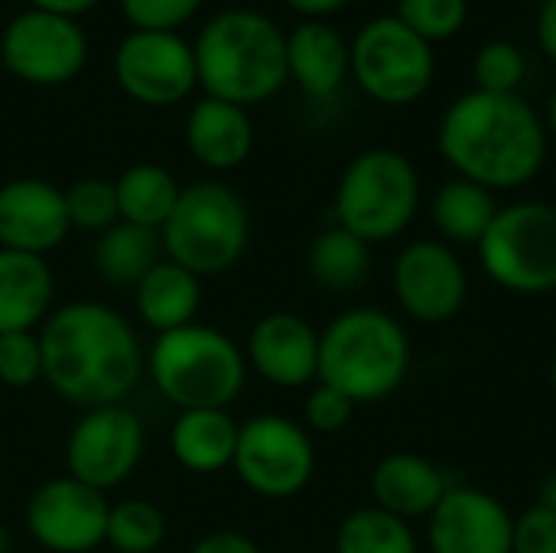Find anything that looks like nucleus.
Instances as JSON below:
<instances>
[{
  "instance_id": "6e6552de",
  "label": "nucleus",
  "mask_w": 556,
  "mask_h": 553,
  "mask_svg": "<svg viewBox=\"0 0 556 553\" xmlns=\"http://www.w3.org/2000/svg\"><path fill=\"white\" fill-rule=\"evenodd\" d=\"M485 277L515 297L556 293V205L525 199L498 209L479 241Z\"/></svg>"
},
{
  "instance_id": "393cba45",
  "label": "nucleus",
  "mask_w": 556,
  "mask_h": 553,
  "mask_svg": "<svg viewBox=\"0 0 556 553\" xmlns=\"http://www.w3.org/2000/svg\"><path fill=\"white\" fill-rule=\"evenodd\" d=\"M498 209L502 205L495 202V192L456 176L446 186H440V192L433 196L430 215H433V228L440 241H446L450 248H479Z\"/></svg>"
},
{
  "instance_id": "473e14b6",
  "label": "nucleus",
  "mask_w": 556,
  "mask_h": 553,
  "mask_svg": "<svg viewBox=\"0 0 556 553\" xmlns=\"http://www.w3.org/2000/svg\"><path fill=\"white\" fill-rule=\"evenodd\" d=\"M42 378L39 332H3L0 336V385L33 388Z\"/></svg>"
},
{
  "instance_id": "a18cd8bd",
  "label": "nucleus",
  "mask_w": 556,
  "mask_h": 553,
  "mask_svg": "<svg viewBox=\"0 0 556 553\" xmlns=\"http://www.w3.org/2000/svg\"><path fill=\"white\" fill-rule=\"evenodd\" d=\"M547 121H551V130H554V137H556V95H554V101H551V117H547Z\"/></svg>"
},
{
  "instance_id": "2eb2a0df",
  "label": "nucleus",
  "mask_w": 556,
  "mask_h": 553,
  "mask_svg": "<svg viewBox=\"0 0 556 553\" xmlns=\"http://www.w3.org/2000/svg\"><path fill=\"white\" fill-rule=\"evenodd\" d=\"M111 505L104 492L59 476L42 482L26 505V528L49 553H91L108 538Z\"/></svg>"
},
{
  "instance_id": "5701e85b",
  "label": "nucleus",
  "mask_w": 556,
  "mask_h": 553,
  "mask_svg": "<svg viewBox=\"0 0 556 553\" xmlns=\"http://www.w3.org/2000/svg\"><path fill=\"white\" fill-rule=\"evenodd\" d=\"M238 430L228 411H179L169 427V453L182 469L215 476L235 463Z\"/></svg>"
},
{
  "instance_id": "c03bdc74",
  "label": "nucleus",
  "mask_w": 556,
  "mask_h": 553,
  "mask_svg": "<svg viewBox=\"0 0 556 553\" xmlns=\"http://www.w3.org/2000/svg\"><path fill=\"white\" fill-rule=\"evenodd\" d=\"M0 553H10V531L0 525Z\"/></svg>"
},
{
  "instance_id": "39448f33",
  "label": "nucleus",
  "mask_w": 556,
  "mask_h": 553,
  "mask_svg": "<svg viewBox=\"0 0 556 553\" xmlns=\"http://www.w3.org/2000/svg\"><path fill=\"white\" fill-rule=\"evenodd\" d=\"M147 372L179 411H228L248 381L244 349L222 329L189 323L156 336Z\"/></svg>"
},
{
  "instance_id": "f704fd0d",
  "label": "nucleus",
  "mask_w": 556,
  "mask_h": 553,
  "mask_svg": "<svg viewBox=\"0 0 556 553\" xmlns=\"http://www.w3.org/2000/svg\"><path fill=\"white\" fill-rule=\"evenodd\" d=\"M117 3L134 29H153V33H176L202 7V0H117Z\"/></svg>"
},
{
  "instance_id": "2f4dec72",
  "label": "nucleus",
  "mask_w": 556,
  "mask_h": 553,
  "mask_svg": "<svg viewBox=\"0 0 556 553\" xmlns=\"http://www.w3.org/2000/svg\"><path fill=\"white\" fill-rule=\"evenodd\" d=\"M397 20L424 42L446 39L466 23V0H401Z\"/></svg>"
},
{
  "instance_id": "f03ea898",
  "label": "nucleus",
  "mask_w": 556,
  "mask_h": 553,
  "mask_svg": "<svg viewBox=\"0 0 556 553\" xmlns=\"http://www.w3.org/2000/svg\"><path fill=\"white\" fill-rule=\"evenodd\" d=\"M440 153L469 183L498 189L528 186L547 156V134L518 95H463L440 124Z\"/></svg>"
},
{
  "instance_id": "b1692460",
  "label": "nucleus",
  "mask_w": 556,
  "mask_h": 553,
  "mask_svg": "<svg viewBox=\"0 0 556 553\" xmlns=\"http://www.w3.org/2000/svg\"><path fill=\"white\" fill-rule=\"evenodd\" d=\"M134 306L143 326H150L156 336L182 329L195 323V313L202 306V277L163 257L134 287Z\"/></svg>"
},
{
  "instance_id": "c756f323",
  "label": "nucleus",
  "mask_w": 556,
  "mask_h": 553,
  "mask_svg": "<svg viewBox=\"0 0 556 553\" xmlns=\"http://www.w3.org/2000/svg\"><path fill=\"white\" fill-rule=\"evenodd\" d=\"M104 541L117 553H156L166 541V518L147 499H124L111 505Z\"/></svg>"
},
{
  "instance_id": "37998d69",
  "label": "nucleus",
  "mask_w": 556,
  "mask_h": 553,
  "mask_svg": "<svg viewBox=\"0 0 556 553\" xmlns=\"http://www.w3.org/2000/svg\"><path fill=\"white\" fill-rule=\"evenodd\" d=\"M547 381H551V394H554L556 401V352L554 359H551V368H547Z\"/></svg>"
},
{
  "instance_id": "aec40b11",
  "label": "nucleus",
  "mask_w": 556,
  "mask_h": 553,
  "mask_svg": "<svg viewBox=\"0 0 556 553\" xmlns=\"http://www.w3.org/2000/svg\"><path fill=\"white\" fill-rule=\"evenodd\" d=\"M186 147L205 169H235L254 150V124L244 108L205 95L186 117Z\"/></svg>"
},
{
  "instance_id": "1a4fd4ad",
  "label": "nucleus",
  "mask_w": 556,
  "mask_h": 553,
  "mask_svg": "<svg viewBox=\"0 0 556 553\" xmlns=\"http://www.w3.org/2000/svg\"><path fill=\"white\" fill-rule=\"evenodd\" d=\"M231 466L254 495L280 502L313 482L316 447L303 424L283 414H257L241 424Z\"/></svg>"
},
{
  "instance_id": "f3484780",
  "label": "nucleus",
  "mask_w": 556,
  "mask_h": 553,
  "mask_svg": "<svg viewBox=\"0 0 556 553\" xmlns=\"http://www.w3.org/2000/svg\"><path fill=\"white\" fill-rule=\"evenodd\" d=\"M248 372L274 388H306L319 381V329L296 313L277 310L261 316L244 345Z\"/></svg>"
},
{
  "instance_id": "ddd939ff",
  "label": "nucleus",
  "mask_w": 556,
  "mask_h": 553,
  "mask_svg": "<svg viewBox=\"0 0 556 553\" xmlns=\"http://www.w3.org/2000/svg\"><path fill=\"white\" fill-rule=\"evenodd\" d=\"M0 62L29 85H65L88 62V36L72 16L23 10L0 36Z\"/></svg>"
},
{
  "instance_id": "e433bc0d",
  "label": "nucleus",
  "mask_w": 556,
  "mask_h": 553,
  "mask_svg": "<svg viewBox=\"0 0 556 553\" xmlns=\"http://www.w3.org/2000/svg\"><path fill=\"white\" fill-rule=\"evenodd\" d=\"M511 553H556V515L541 508L538 502L515 515Z\"/></svg>"
},
{
  "instance_id": "dca6fc26",
  "label": "nucleus",
  "mask_w": 556,
  "mask_h": 553,
  "mask_svg": "<svg viewBox=\"0 0 556 553\" xmlns=\"http://www.w3.org/2000/svg\"><path fill=\"white\" fill-rule=\"evenodd\" d=\"M515 515L476 486H450L427 518L430 553H511Z\"/></svg>"
},
{
  "instance_id": "c9c22d12",
  "label": "nucleus",
  "mask_w": 556,
  "mask_h": 553,
  "mask_svg": "<svg viewBox=\"0 0 556 553\" xmlns=\"http://www.w3.org/2000/svg\"><path fill=\"white\" fill-rule=\"evenodd\" d=\"M352 414H355V404L342 391H336V388H329L323 381H316L309 388L306 404H303V420L316 433H339V430H345L352 424Z\"/></svg>"
},
{
  "instance_id": "a19ab883",
  "label": "nucleus",
  "mask_w": 556,
  "mask_h": 553,
  "mask_svg": "<svg viewBox=\"0 0 556 553\" xmlns=\"http://www.w3.org/2000/svg\"><path fill=\"white\" fill-rule=\"evenodd\" d=\"M287 7H293L296 13H306V16H323V13H332L339 10L342 3L349 0H283Z\"/></svg>"
},
{
  "instance_id": "0eeeda50",
  "label": "nucleus",
  "mask_w": 556,
  "mask_h": 553,
  "mask_svg": "<svg viewBox=\"0 0 556 553\" xmlns=\"http://www.w3.org/2000/svg\"><path fill=\"white\" fill-rule=\"evenodd\" d=\"M420 209V176L414 163L388 147L358 153L336 189V225L368 244L401 238Z\"/></svg>"
},
{
  "instance_id": "f8f14e48",
  "label": "nucleus",
  "mask_w": 556,
  "mask_h": 553,
  "mask_svg": "<svg viewBox=\"0 0 556 553\" xmlns=\"http://www.w3.org/2000/svg\"><path fill=\"white\" fill-rule=\"evenodd\" d=\"M147 433L137 411L104 404L81 414L65 440V476L108 492L134 476L143 460Z\"/></svg>"
},
{
  "instance_id": "4468645a",
  "label": "nucleus",
  "mask_w": 556,
  "mask_h": 553,
  "mask_svg": "<svg viewBox=\"0 0 556 553\" xmlns=\"http://www.w3.org/2000/svg\"><path fill=\"white\" fill-rule=\"evenodd\" d=\"M114 78L121 91L147 108H169L199 85L195 52L179 33L134 29L114 52Z\"/></svg>"
},
{
  "instance_id": "72a5a7b5",
  "label": "nucleus",
  "mask_w": 556,
  "mask_h": 553,
  "mask_svg": "<svg viewBox=\"0 0 556 553\" xmlns=\"http://www.w3.org/2000/svg\"><path fill=\"white\" fill-rule=\"evenodd\" d=\"M525 78V55L511 42H489L476 55V81L479 91L495 95H515V88Z\"/></svg>"
},
{
  "instance_id": "f257e3e1",
  "label": "nucleus",
  "mask_w": 556,
  "mask_h": 553,
  "mask_svg": "<svg viewBox=\"0 0 556 553\" xmlns=\"http://www.w3.org/2000/svg\"><path fill=\"white\" fill-rule=\"evenodd\" d=\"M42 378L85 411L124 404L143 375L140 339L127 316L98 300H75L39 326Z\"/></svg>"
},
{
  "instance_id": "7c9ffc66",
  "label": "nucleus",
  "mask_w": 556,
  "mask_h": 553,
  "mask_svg": "<svg viewBox=\"0 0 556 553\" xmlns=\"http://www.w3.org/2000/svg\"><path fill=\"white\" fill-rule=\"evenodd\" d=\"M65 209H68V222L72 228L81 231H108L114 222H121L117 212V189L111 179L101 176H88L78 179L65 189Z\"/></svg>"
},
{
  "instance_id": "7ed1b4c3",
  "label": "nucleus",
  "mask_w": 556,
  "mask_h": 553,
  "mask_svg": "<svg viewBox=\"0 0 556 553\" xmlns=\"http://www.w3.org/2000/svg\"><path fill=\"white\" fill-rule=\"evenodd\" d=\"M199 85L208 98L238 108L274 98L287 72V36L261 10L235 7L215 13L192 42Z\"/></svg>"
},
{
  "instance_id": "423d86ee",
  "label": "nucleus",
  "mask_w": 556,
  "mask_h": 553,
  "mask_svg": "<svg viewBox=\"0 0 556 553\" xmlns=\"http://www.w3.org/2000/svg\"><path fill=\"white\" fill-rule=\"evenodd\" d=\"M166 261L195 277L231 271L251 241V215L244 199L218 179L182 186L179 202L160 228Z\"/></svg>"
},
{
  "instance_id": "bb28decb",
  "label": "nucleus",
  "mask_w": 556,
  "mask_h": 553,
  "mask_svg": "<svg viewBox=\"0 0 556 553\" xmlns=\"http://www.w3.org/2000/svg\"><path fill=\"white\" fill-rule=\"evenodd\" d=\"M114 189H117L121 222L153 228V231H160L166 225V218L173 215V209L179 202V192H182L176 176L166 166H156V163L127 166L114 179Z\"/></svg>"
},
{
  "instance_id": "58836bf2",
  "label": "nucleus",
  "mask_w": 556,
  "mask_h": 553,
  "mask_svg": "<svg viewBox=\"0 0 556 553\" xmlns=\"http://www.w3.org/2000/svg\"><path fill=\"white\" fill-rule=\"evenodd\" d=\"M33 10H46V13H59V16H78V13H88L98 0H29Z\"/></svg>"
},
{
  "instance_id": "ea45409f",
  "label": "nucleus",
  "mask_w": 556,
  "mask_h": 553,
  "mask_svg": "<svg viewBox=\"0 0 556 553\" xmlns=\"http://www.w3.org/2000/svg\"><path fill=\"white\" fill-rule=\"evenodd\" d=\"M538 36H541V46L547 49V55L556 59V0L544 3L541 20H538Z\"/></svg>"
},
{
  "instance_id": "a211bd4d",
  "label": "nucleus",
  "mask_w": 556,
  "mask_h": 553,
  "mask_svg": "<svg viewBox=\"0 0 556 553\" xmlns=\"http://www.w3.org/2000/svg\"><path fill=\"white\" fill-rule=\"evenodd\" d=\"M72 231L65 192L46 179L23 176L0 186V248L46 257Z\"/></svg>"
},
{
  "instance_id": "412c9836",
  "label": "nucleus",
  "mask_w": 556,
  "mask_h": 553,
  "mask_svg": "<svg viewBox=\"0 0 556 553\" xmlns=\"http://www.w3.org/2000/svg\"><path fill=\"white\" fill-rule=\"evenodd\" d=\"M55 277L46 257L0 248V336L33 332L52 313Z\"/></svg>"
},
{
  "instance_id": "4be33fe9",
  "label": "nucleus",
  "mask_w": 556,
  "mask_h": 553,
  "mask_svg": "<svg viewBox=\"0 0 556 553\" xmlns=\"http://www.w3.org/2000/svg\"><path fill=\"white\" fill-rule=\"evenodd\" d=\"M352 68V52L339 29L323 20H306L287 36V72L313 98L339 91L345 72Z\"/></svg>"
},
{
  "instance_id": "79ce46f5",
  "label": "nucleus",
  "mask_w": 556,
  "mask_h": 553,
  "mask_svg": "<svg viewBox=\"0 0 556 553\" xmlns=\"http://www.w3.org/2000/svg\"><path fill=\"white\" fill-rule=\"evenodd\" d=\"M538 505L547 508L551 515H556V473H551V476L541 482V489H538Z\"/></svg>"
},
{
  "instance_id": "c85d7f7f",
  "label": "nucleus",
  "mask_w": 556,
  "mask_h": 553,
  "mask_svg": "<svg viewBox=\"0 0 556 553\" xmlns=\"http://www.w3.org/2000/svg\"><path fill=\"white\" fill-rule=\"evenodd\" d=\"M336 553H420V544L410 521L365 505L339 525Z\"/></svg>"
},
{
  "instance_id": "4c0bfd02",
  "label": "nucleus",
  "mask_w": 556,
  "mask_h": 553,
  "mask_svg": "<svg viewBox=\"0 0 556 553\" xmlns=\"http://www.w3.org/2000/svg\"><path fill=\"white\" fill-rule=\"evenodd\" d=\"M189 553H261V548L241 531H212V535L199 538L189 548Z\"/></svg>"
},
{
  "instance_id": "9d476101",
  "label": "nucleus",
  "mask_w": 556,
  "mask_h": 553,
  "mask_svg": "<svg viewBox=\"0 0 556 553\" xmlns=\"http://www.w3.org/2000/svg\"><path fill=\"white\" fill-rule=\"evenodd\" d=\"M352 72L362 91L381 104H410L433 81V52L397 16L371 20L352 42Z\"/></svg>"
},
{
  "instance_id": "20e7f679",
  "label": "nucleus",
  "mask_w": 556,
  "mask_h": 553,
  "mask_svg": "<svg viewBox=\"0 0 556 553\" xmlns=\"http://www.w3.org/2000/svg\"><path fill=\"white\" fill-rule=\"evenodd\" d=\"M410 362L407 326L381 306H352L319 332V381L342 391L355 407L397 394Z\"/></svg>"
},
{
  "instance_id": "6ab92c4d",
  "label": "nucleus",
  "mask_w": 556,
  "mask_h": 553,
  "mask_svg": "<svg viewBox=\"0 0 556 553\" xmlns=\"http://www.w3.org/2000/svg\"><path fill=\"white\" fill-rule=\"evenodd\" d=\"M368 489L375 508L404 521H417V518L427 521L430 512L440 505V499L450 492V479L430 456L397 450L375 463L368 476Z\"/></svg>"
},
{
  "instance_id": "cd10ccee",
  "label": "nucleus",
  "mask_w": 556,
  "mask_h": 553,
  "mask_svg": "<svg viewBox=\"0 0 556 553\" xmlns=\"http://www.w3.org/2000/svg\"><path fill=\"white\" fill-rule=\"evenodd\" d=\"M306 271L323 290L352 293L355 287L365 284L371 271V244L345 231L342 225H332L313 238L306 254Z\"/></svg>"
},
{
  "instance_id": "a878e982",
  "label": "nucleus",
  "mask_w": 556,
  "mask_h": 553,
  "mask_svg": "<svg viewBox=\"0 0 556 553\" xmlns=\"http://www.w3.org/2000/svg\"><path fill=\"white\" fill-rule=\"evenodd\" d=\"M163 257L166 254L160 231L130 222H114L108 231L98 235L91 251L94 274L111 287H137Z\"/></svg>"
},
{
  "instance_id": "9b49d317",
  "label": "nucleus",
  "mask_w": 556,
  "mask_h": 553,
  "mask_svg": "<svg viewBox=\"0 0 556 553\" xmlns=\"http://www.w3.org/2000/svg\"><path fill=\"white\" fill-rule=\"evenodd\" d=\"M391 290L407 319L420 326H446L469 303V271L456 248L440 238L404 244L391 264Z\"/></svg>"
}]
</instances>
